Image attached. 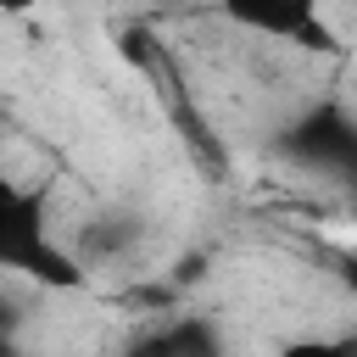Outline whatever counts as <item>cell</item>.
<instances>
[{"mask_svg": "<svg viewBox=\"0 0 357 357\" xmlns=\"http://www.w3.org/2000/svg\"><path fill=\"white\" fill-rule=\"evenodd\" d=\"M0 268L11 279H28L33 290H84L89 268L84 257L50 229L45 190L11 178L0 190Z\"/></svg>", "mask_w": 357, "mask_h": 357, "instance_id": "cell-1", "label": "cell"}, {"mask_svg": "<svg viewBox=\"0 0 357 357\" xmlns=\"http://www.w3.org/2000/svg\"><path fill=\"white\" fill-rule=\"evenodd\" d=\"M273 151L296 167V173H312V178H335V184H357V117L340 112L335 100L324 106H307L301 117H290L273 139Z\"/></svg>", "mask_w": 357, "mask_h": 357, "instance_id": "cell-2", "label": "cell"}, {"mask_svg": "<svg viewBox=\"0 0 357 357\" xmlns=\"http://www.w3.org/2000/svg\"><path fill=\"white\" fill-rule=\"evenodd\" d=\"M229 22L262 33V39H284L296 50H340L329 17L312 0H268V6H229Z\"/></svg>", "mask_w": 357, "mask_h": 357, "instance_id": "cell-3", "label": "cell"}, {"mask_svg": "<svg viewBox=\"0 0 357 357\" xmlns=\"http://www.w3.org/2000/svg\"><path fill=\"white\" fill-rule=\"evenodd\" d=\"M139 245V218L134 212H123V206H100L95 218H84V229H78V257H84V268L95 273V268H112V262H123L128 251Z\"/></svg>", "mask_w": 357, "mask_h": 357, "instance_id": "cell-4", "label": "cell"}, {"mask_svg": "<svg viewBox=\"0 0 357 357\" xmlns=\"http://www.w3.org/2000/svg\"><path fill=\"white\" fill-rule=\"evenodd\" d=\"M134 357H223V335L206 318H173L151 340H139Z\"/></svg>", "mask_w": 357, "mask_h": 357, "instance_id": "cell-5", "label": "cell"}, {"mask_svg": "<svg viewBox=\"0 0 357 357\" xmlns=\"http://www.w3.org/2000/svg\"><path fill=\"white\" fill-rule=\"evenodd\" d=\"M268 357H346V340L340 335H290Z\"/></svg>", "mask_w": 357, "mask_h": 357, "instance_id": "cell-6", "label": "cell"}, {"mask_svg": "<svg viewBox=\"0 0 357 357\" xmlns=\"http://www.w3.org/2000/svg\"><path fill=\"white\" fill-rule=\"evenodd\" d=\"M340 279L357 290V257H351V251H340Z\"/></svg>", "mask_w": 357, "mask_h": 357, "instance_id": "cell-7", "label": "cell"}, {"mask_svg": "<svg viewBox=\"0 0 357 357\" xmlns=\"http://www.w3.org/2000/svg\"><path fill=\"white\" fill-rule=\"evenodd\" d=\"M340 340H346V357H357V329H346Z\"/></svg>", "mask_w": 357, "mask_h": 357, "instance_id": "cell-8", "label": "cell"}, {"mask_svg": "<svg viewBox=\"0 0 357 357\" xmlns=\"http://www.w3.org/2000/svg\"><path fill=\"white\" fill-rule=\"evenodd\" d=\"M346 201H351V218H357V184H351V190H346Z\"/></svg>", "mask_w": 357, "mask_h": 357, "instance_id": "cell-9", "label": "cell"}]
</instances>
